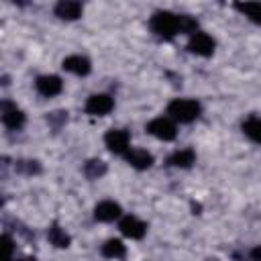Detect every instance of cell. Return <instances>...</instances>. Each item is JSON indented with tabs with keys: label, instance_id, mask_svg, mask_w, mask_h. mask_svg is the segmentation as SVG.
Masks as SVG:
<instances>
[{
	"label": "cell",
	"instance_id": "cell-15",
	"mask_svg": "<svg viewBox=\"0 0 261 261\" xmlns=\"http://www.w3.org/2000/svg\"><path fill=\"white\" fill-rule=\"evenodd\" d=\"M47 239H49V243H51L53 247H57V249H65V247H69V243H71L69 234H67L61 226H57V224L49 226V230H47Z\"/></svg>",
	"mask_w": 261,
	"mask_h": 261
},
{
	"label": "cell",
	"instance_id": "cell-3",
	"mask_svg": "<svg viewBox=\"0 0 261 261\" xmlns=\"http://www.w3.org/2000/svg\"><path fill=\"white\" fill-rule=\"evenodd\" d=\"M214 47H216L214 39L202 31H196L188 41V51L194 55H200V57H210L214 53Z\"/></svg>",
	"mask_w": 261,
	"mask_h": 261
},
{
	"label": "cell",
	"instance_id": "cell-18",
	"mask_svg": "<svg viewBox=\"0 0 261 261\" xmlns=\"http://www.w3.org/2000/svg\"><path fill=\"white\" fill-rule=\"evenodd\" d=\"M126 249L122 245L120 239H108L104 245H102V255L108 257V259H118V257H124Z\"/></svg>",
	"mask_w": 261,
	"mask_h": 261
},
{
	"label": "cell",
	"instance_id": "cell-1",
	"mask_svg": "<svg viewBox=\"0 0 261 261\" xmlns=\"http://www.w3.org/2000/svg\"><path fill=\"white\" fill-rule=\"evenodd\" d=\"M151 31L161 39H173L177 33H181L179 27V14H173L169 10H157L149 20Z\"/></svg>",
	"mask_w": 261,
	"mask_h": 261
},
{
	"label": "cell",
	"instance_id": "cell-8",
	"mask_svg": "<svg viewBox=\"0 0 261 261\" xmlns=\"http://www.w3.org/2000/svg\"><path fill=\"white\" fill-rule=\"evenodd\" d=\"M35 88L41 96L45 98H51V96H57L63 88V82L59 75H39L37 82H35Z\"/></svg>",
	"mask_w": 261,
	"mask_h": 261
},
{
	"label": "cell",
	"instance_id": "cell-9",
	"mask_svg": "<svg viewBox=\"0 0 261 261\" xmlns=\"http://www.w3.org/2000/svg\"><path fill=\"white\" fill-rule=\"evenodd\" d=\"M124 159L135 169H149L153 165V155L147 149H141V147H130L124 153Z\"/></svg>",
	"mask_w": 261,
	"mask_h": 261
},
{
	"label": "cell",
	"instance_id": "cell-14",
	"mask_svg": "<svg viewBox=\"0 0 261 261\" xmlns=\"http://www.w3.org/2000/svg\"><path fill=\"white\" fill-rule=\"evenodd\" d=\"M234 8L241 14H245L251 22L261 24V2H237Z\"/></svg>",
	"mask_w": 261,
	"mask_h": 261
},
{
	"label": "cell",
	"instance_id": "cell-20",
	"mask_svg": "<svg viewBox=\"0 0 261 261\" xmlns=\"http://www.w3.org/2000/svg\"><path fill=\"white\" fill-rule=\"evenodd\" d=\"M249 259H251V261H261V245H259V247H255V249H251Z\"/></svg>",
	"mask_w": 261,
	"mask_h": 261
},
{
	"label": "cell",
	"instance_id": "cell-11",
	"mask_svg": "<svg viewBox=\"0 0 261 261\" xmlns=\"http://www.w3.org/2000/svg\"><path fill=\"white\" fill-rule=\"evenodd\" d=\"M2 122H4V126L12 128V130H18L24 124V112L20 108H16L14 104L4 102L2 104Z\"/></svg>",
	"mask_w": 261,
	"mask_h": 261
},
{
	"label": "cell",
	"instance_id": "cell-17",
	"mask_svg": "<svg viewBox=\"0 0 261 261\" xmlns=\"http://www.w3.org/2000/svg\"><path fill=\"white\" fill-rule=\"evenodd\" d=\"M243 133L253 141L261 145V118L259 116H249L247 120H243Z\"/></svg>",
	"mask_w": 261,
	"mask_h": 261
},
{
	"label": "cell",
	"instance_id": "cell-6",
	"mask_svg": "<svg viewBox=\"0 0 261 261\" xmlns=\"http://www.w3.org/2000/svg\"><path fill=\"white\" fill-rule=\"evenodd\" d=\"M86 112L92 116H104L114 108V100L108 94H94L86 100Z\"/></svg>",
	"mask_w": 261,
	"mask_h": 261
},
{
	"label": "cell",
	"instance_id": "cell-7",
	"mask_svg": "<svg viewBox=\"0 0 261 261\" xmlns=\"http://www.w3.org/2000/svg\"><path fill=\"white\" fill-rule=\"evenodd\" d=\"M118 228H120V232H122L124 237H128V239H143L145 232H147V224H145L143 220H139L137 216H130V214L120 218Z\"/></svg>",
	"mask_w": 261,
	"mask_h": 261
},
{
	"label": "cell",
	"instance_id": "cell-16",
	"mask_svg": "<svg viewBox=\"0 0 261 261\" xmlns=\"http://www.w3.org/2000/svg\"><path fill=\"white\" fill-rule=\"evenodd\" d=\"M194 159H196V153H194L192 149H179V151H175V153L169 157V165H171V167H181V169H186V167H190V165L194 163Z\"/></svg>",
	"mask_w": 261,
	"mask_h": 261
},
{
	"label": "cell",
	"instance_id": "cell-10",
	"mask_svg": "<svg viewBox=\"0 0 261 261\" xmlns=\"http://www.w3.org/2000/svg\"><path fill=\"white\" fill-rule=\"evenodd\" d=\"M120 214H122L120 204H116V202H112V200L98 202L96 208H94V218L100 220V222H112V220L120 218Z\"/></svg>",
	"mask_w": 261,
	"mask_h": 261
},
{
	"label": "cell",
	"instance_id": "cell-12",
	"mask_svg": "<svg viewBox=\"0 0 261 261\" xmlns=\"http://www.w3.org/2000/svg\"><path fill=\"white\" fill-rule=\"evenodd\" d=\"M84 12V6L75 0H61L55 4V16L61 20H77Z\"/></svg>",
	"mask_w": 261,
	"mask_h": 261
},
{
	"label": "cell",
	"instance_id": "cell-21",
	"mask_svg": "<svg viewBox=\"0 0 261 261\" xmlns=\"http://www.w3.org/2000/svg\"><path fill=\"white\" fill-rule=\"evenodd\" d=\"M18 261H35L33 257H24V259H18Z\"/></svg>",
	"mask_w": 261,
	"mask_h": 261
},
{
	"label": "cell",
	"instance_id": "cell-19",
	"mask_svg": "<svg viewBox=\"0 0 261 261\" xmlns=\"http://www.w3.org/2000/svg\"><path fill=\"white\" fill-rule=\"evenodd\" d=\"M84 171H86V175H88L90 179H96V177H100V175L106 173V165H104V161H100V159H92V161H88V163L84 165Z\"/></svg>",
	"mask_w": 261,
	"mask_h": 261
},
{
	"label": "cell",
	"instance_id": "cell-2",
	"mask_svg": "<svg viewBox=\"0 0 261 261\" xmlns=\"http://www.w3.org/2000/svg\"><path fill=\"white\" fill-rule=\"evenodd\" d=\"M200 112H202V106L192 98H175L167 106L169 118L175 120V122H181V124L194 122L200 116Z\"/></svg>",
	"mask_w": 261,
	"mask_h": 261
},
{
	"label": "cell",
	"instance_id": "cell-13",
	"mask_svg": "<svg viewBox=\"0 0 261 261\" xmlns=\"http://www.w3.org/2000/svg\"><path fill=\"white\" fill-rule=\"evenodd\" d=\"M63 69L69 71V73H75V75H88L90 69H92V63L88 57L84 55H69L63 59Z\"/></svg>",
	"mask_w": 261,
	"mask_h": 261
},
{
	"label": "cell",
	"instance_id": "cell-4",
	"mask_svg": "<svg viewBox=\"0 0 261 261\" xmlns=\"http://www.w3.org/2000/svg\"><path fill=\"white\" fill-rule=\"evenodd\" d=\"M147 130L159 139V141H173L177 130H175V124L169 116H159V118H153L149 124H147Z\"/></svg>",
	"mask_w": 261,
	"mask_h": 261
},
{
	"label": "cell",
	"instance_id": "cell-5",
	"mask_svg": "<svg viewBox=\"0 0 261 261\" xmlns=\"http://www.w3.org/2000/svg\"><path fill=\"white\" fill-rule=\"evenodd\" d=\"M104 143L108 147V151H112L114 155H124L130 147V135L122 128H110L106 135H104Z\"/></svg>",
	"mask_w": 261,
	"mask_h": 261
}]
</instances>
